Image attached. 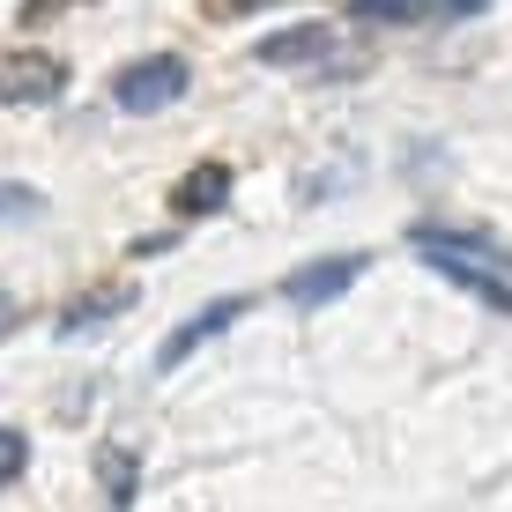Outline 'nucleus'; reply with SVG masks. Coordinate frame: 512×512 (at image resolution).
<instances>
[{
  "label": "nucleus",
  "instance_id": "f257e3e1",
  "mask_svg": "<svg viewBox=\"0 0 512 512\" xmlns=\"http://www.w3.org/2000/svg\"><path fill=\"white\" fill-rule=\"evenodd\" d=\"M193 90V67L179 60V52H149V60H127L112 75V104L119 112H164V104H179Z\"/></svg>",
  "mask_w": 512,
  "mask_h": 512
},
{
  "label": "nucleus",
  "instance_id": "f03ea898",
  "mask_svg": "<svg viewBox=\"0 0 512 512\" xmlns=\"http://www.w3.org/2000/svg\"><path fill=\"white\" fill-rule=\"evenodd\" d=\"M60 90H67L60 52H38V45L0 52V104H60Z\"/></svg>",
  "mask_w": 512,
  "mask_h": 512
},
{
  "label": "nucleus",
  "instance_id": "7ed1b4c3",
  "mask_svg": "<svg viewBox=\"0 0 512 512\" xmlns=\"http://www.w3.org/2000/svg\"><path fill=\"white\" fill-rule=\"evenodd\" d=\"M364 268H372L364 253H327V260H305V268H290V275H282V297H290L297 312H320V305H334V297H342Z\"/></svg>",
  "mask_w": 512,
  "mask_h": 512
},
{
  "label": "nucleus",
  "instance_id": "20e7f679",
  "mask_svg": "<svg viewBox=\"0 0 512 512\" xmlns=\"http://www.w3.org/2000/svg\"><path fill=\"white\" fill-rule=\"evenodd\" d=\"M238 320H245V297H216V305H201L193 320L171 327V342H164V349H156V372H179L193 349H201V342H216V334H231Z\"/></svg>",
  "mask_w": 512,
  "mask_h": 512
},
{
  "label": "nucleus",
  "instance_id": "39448f33",
  "mask_svg": "<svg viewBox=\"0 0 512 512\" xmlns=\"http://www.w3.org/2000/svg\"><path fill=\"white\" fill-rule=\"evenodd\" d=\"M134 282H104V290H82V297H67V305H60V320H52V327H60V342H82V334H97V327H112L119 320V312H134Z\"/></svg>",
  "mask_w": 512,
  "mask_h": 512
},
{
  "label": "nucleus",
  "instance_id": "423d86ee",
  "mask_svg": "<svg viewBox=\"0 0 512 512\" xmlns=\"http://www.w3.org/2000/svg\"><path fill=\"white\" fill-rule=\"evenodd\" d=\"M423 260H431L438 275L453 282V290H468V297H483L490 312H512V275H498V268H483V260H468V253H446V245H416Z\"/></svg>",
  "mask_w": 512,
  "mask_h": 512
},
{
  "label": "nucleus",
  "instance_id": "0eeeda50",
  "mask_svg": "<svg viewBox=\"0 0 512 512\" xmlns=\"http://www.w3.org/2000/svg\"><path fill=\"white\" fill-rule=\"evenodd\" d=\"M490 0H349V23H461Z\"/></svg>",
  "mask_w": 512,
  "mask_h": 512
},
{
  "label": "nucleus",
  "instance_id": "6e6552de",
  "mask_svg": "<svg viewBox=\"0 0 512 512\" xmlns=\"http://www.w3.org/2000/svg\"><path fill=\"white\" fill-rule=\"evenodd\" d=\"M334 52V23H290V30H268V38L253 45L260 67H320Z\"/></svg>",
  "mask_w": 512,
  "mask_h": 512
},
{
  "label": "nucleus",
  "instance_id": "1a4fd4ad",
  "mask_svg": "<svg viewBox=\"0 0 512 512\" xmlns=\"http://www.w3.org/2000/svg\"><path fill=\"white\" fill-rule=\"evenodd\" d=\"M409 245H446V253H468V260H483V268L512 275V245L498 231H475V223H416Z\"/></svg>",
  "mask_w": 512,
  "mask_h": 512
},
{
  "label": "nucleus",
  "instance_id": "9d476101",
  "mask_svg": "<svg viewBox=\"0 0 512 512\" xmlns=\"http://www.w3.org/2000/svg\"><path fill=\"white\" fill-rule=\"evenodd\" d=\"M231 201V164H193L179 186H171V216L193 223V216H216Z\"/></svg>",
  "mask_w": 512,
  "mask_h": 512
},
{
  "label": "nucleus",
  "instance_id": "9b49d317",
  "mask_svg": "<svg viewBox=\"0 0 512 512\" xmlns=\"http://www.w3.org/2000/svg\"><path fill=\"white\" fill-rule=\"evenodd\" d=\"M97 483H104V512H134V490H141L134 446H104L97 453Z\"/></svg>",
  "mask_w": 512,
  "mask_h": 512
},
{
  "label": "nucleus",
  "instance_id": "f8f14e48",
  "mask_svg": "<svg viewBox=\"0 0 512 512\" xmlns=\"http://www.w3.org/2000/svg\"><path fill=\"white\" fill-rule=\"evenodd\" d=\"M23 468H30V438L15 431V423H0V490L23 483Z\"/></svg>",
  "mask_w": 512,
  "mask_h": 512
},
{
  "label": "nucleus",
  "instance_id": "ddd939ff",
  "mask_svg": "<svg viewBox=\"0 0 512 512\" xmlns=\"http://www.w3.org/2000/svg\"><path fill=\"white\" fill-rule=\"evenodd\" d=\"M38 208H45V193H38V186H8V179H0V216H8V223L38 216Z\"/></svg>",
  "mask_w": 512,
  "mask_h": 512
},
{
  "label": "nucleus",
  "instance_id": "4468645a",
  "mask_svg": "<svg viewBox=\"0 0 512 512\" xmlns=\"http://www.w3.org/2000/svg\"><path fill=\"white\" fill-rule=\"evenodd\" d=\"M15 327H23V305H15V297H8V290H0V342H8V334H15Z\"/></svg>",
  "mask_w": 512,
  "mask_h": 512
},
{
  "label": "nucleus",
  "instance_id": "2eb2a0df",
  "mask_svg": "<svg viewBox=\"0 0 512 512\" xmlns=\"http://www.w3.org/2000/svg\"><path fill=\"white\" fill-rule=\"evenodd\" d=\"M208 8H223V15H245V8H268V0H208Z\"/></svg>",
  "mask_w": 512,
  "mask_h": 512
}]
</instances>
